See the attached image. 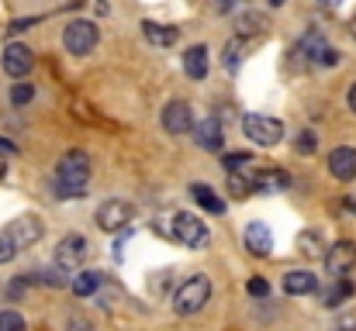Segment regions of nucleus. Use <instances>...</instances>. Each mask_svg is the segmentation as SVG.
<instances>
[{
	"label": "nucleus",
	"instance_id": "1",
	"mask_svg": "<svg viewBox=\"0 0 356 331\" xmlns=\"http://www.w3.org/2000/svg\"><path fill=\"white\" fill-rule=\"evenodd\" d=\"M87 180H90V155L80 152V148H73V152H66V155L59 159L52 190H56V197H63V201H76V197L87 194Z\"/></svg>",
	"mask_w": 356,
	"mask_h": 331
},
{
	"label": "nucleus",
	"instance_id": "2",
	"mask_svg": "<svg viewBox=\"0 0 356 331\" xmlns=\"http://www.w3.org/2000/svg\"><path fill=\"white\" fill-rule=\"evenodd\" d=\"M208 297H211V280L197 273V276L184 280L180 290L173 294V311L184 314V318H191V314H197V311L208 304Z\"/></svg>",
	"mask_w": 356,
	"mask_h": 331
},
{
	"label": "nucleus",
	"instance_id": "3",
	"mask_svg": "<svg viewBox=\"0 0 356 331\" xmlns=\"http://www.w3.org/2000/svg\"><path fill=\"white\" fill-rule=\"evenodd\" d=\"M173 238H177L180 245H187V248H208L211 231H208V224H204L201 218L180 211V214L173 218Z\"/></svg>",
	"mask_w": 356,
	"mask_h": 331
},
{
	"label": "nucleus",
	"instance_id": "4",
	"mask_svg": "<svg viewBox=\"0 0 356 331\" xmlns=\"http://www.w3.org/2000/svg\"><path fill=\"white\" fill-rule=\"evenodd\" d=\"M63 45L70 56H90L97 49V24L94 21H73L63 31Z\"/></svg>",
	"mask_w": 356,
	"mask_h": 331
},
{
	"label": "nucleus",
	"instance_id": "5",
	"mask_svg": "<svg viewBox=\"0 0 356 331\" xmlns=\"http://www.w3.org/2000/svg\"><path fill=\"white\" fill-rule=\"evenodd\" d=\"M242 131H245L256 145H263V148H270V145H277V142L284 138V124H280L277 117H263V114H249V117L242 121Z\"/></svg>",
	"mask_w": 356,
	"mask_h": 331
},
{
	"label": "nucleus",
	"instance_id": "6",
	"mask_svg": "<svg viewBox=\"0 0 356 331\" xmlns=\"http://www.w3.org/2000/svg\"><path fill=\"white\" fill-rule=\"evenodd\" d=\"M0 66H3V73H7V76L21 80V76H28V73H31V66H35V56H31V49H28V45H21V42H10V45H3Z\"/></svg>",
	"mask_w": 356,
	"mask_h": 331
},
{
	"label": "nucleus",
	"instance_id": "7",
	"mask_svg": "<svg viewBox=\"0 0 356 331\" xmlns=\"http://www.w3.org/2000/svg\"><path fill=\"white\" fill-rule=\"evenodd\" d=\"M42 231H45V228H42V221L35 218V214H24V218L10 221L3 235L10 238V245H14V248H28V245H35V241L42 238Z\"/></svg>",
	"mask_w": 356,
	"mask_h": 331
},
{
	"label": "nucleus",
	"instance_id": "8",
	"mask_svg": "<svg viewBox=\"0 0 356 331\" xmlns=\"http://www.w3.org/2000/svg\"><path fill=\"white\" fill-rule=\"evenodd\" d=\"M353 266H356L353 241H336V245H329V252H325V269H329V276L346 280V273H350Z\"/></svg>",
	"mask_w": 356,
	"mask_h": 331
},
{
	"label": "nucleus",
	"instance_id": "9",
	"mask_svg": "<svg viewBox=\"0 0 356 331\" xmlns=\"http://www.w3.org/2000/svg\"><path fill=\"white\" fill-rule=\"evenodd\" d=\"M131 218H135V207L128 201H108L97 207V224L104 231H121V228H128Z\"/></svg>",
	"mask_w": 356,
	"mask_h": 331
},
{
	"label": "nucleus",
	"instance_id": "10",
	"mask_svg": "<svg viewBox=\"0 0 356 331\" xmlns=\"http://www.w3.org/2000/svg\"><path fill=\"white\" fill-rule=\"evenodd\" d=\"M163 128H166L170 135H187V131H194V110H191V104L170 101V104L163 108Z\"/></svg>",
	"mask_w": 356,
	"mask_h": 331
},
{
	"label": "nucleus",
	"instance_id": "11",
	"mask_svg": "<svg viewBox=\"0 0 356 331\" xmlns=\"http://www.w3.org/2000/svg\"><path fill=\"white\" fill-rule=\"evenodd\" d=\"M194 142H197L201 148H208V152H218V148L225 145L222 121H218V117H204V121H197V124H194Z\"/></svg>",
	"mask_w": 356,
	"mask_h": 331
},
{
	"label": "nucleus",
	"instance_id": "12",
	"mask_svg": "<svg viewBox=\"0 0 356 331\" xmlns=\"http://www.w3.org/2000/svg\"><path fill=\"white\" fill-rule=\"evenodd\" d=\"M87 238H80V235H66L63 241H59V248H56V266H80L83 259H87Z\"/></svg>",
	"mask_w": 356,
	"mask_h": 331
},
{
	"label": "nucleus",
	"instance_id": "13",
	"mask_svg": "<svg viewBox=\"0 0 356 331\" xmlns=\"http://www.w3.org/2000/svg\"><path fill=\"white\" fill-rule=\"evenodd\" d=\"M329 173H332L336 180H343V183L356 180V148H350V145L332 148V155H329Z\"/></svg>",
	"mask_w": 356,
	"mask_h": 331
},
{
	"label": "nucleus",
	"instance_id": "14",
	"mask_svg": "<svg viewBox=\"0 0 356 331\" xmlns=\"http://www.w3.org/2000/svg\"><path fill=\"white\" fill-rule=\"evenodd\" d=\"M245 248H249L256 259L270 255V248H273V235H270V228H266L263 221H252V224L245 228Z\"/></svg>",
	"mask_w": 356,
	"mask_h": 331
},
{
	"label": "nucleus",
	"instance_id": "15",
	"mask_svg": "<svg viewBox=\"0 0 356 331\" xmlns=\"http://www.w3.org/2000/svg\"><path fill=\"white\" fill-rule=\"evenodd\" d=\"M284 290H287L291 297H308V294L318 290V276H315L312 269H291V273L284 276Z\"/></svg>",
	"mask_w": 356,
	"mask_h": 331
},
{
	"label": "nucleus",
	"instance_id": "16",
	"mask_svg": "<svg viewBox=\"0 0 356 331\" xmlns=\"http://www.w3.org/2000/svg\"><path fill=\"white\" fill-rule=\"evenodd\" d=\"M184 73L191 80H204L208 76V49L204 45H194L184 52Z\"/></svg>",
	"mask_w": 356,
	"mask_h": 331
},
{
	"label": "nucleus",
	"instance_id": "17",
	"mask_svg": "<svg viewBox=\"0 0 356 331\" xmlns=\"http://www.w3.org/2000/svg\"><path fill=\"white\" fill-rule=\"evenodd\" d=\"M252 183H256V190L277 194V190L291 187V176H287L284 169H259V173H252Z\"/></svg>",
	"mask_w": 356,
	"mask_h": 331
},
{
	"label": "nucleus",
	"instance_id": "18",
	"mask_svg": "<svg viewBox=\"0 0 356 331\" xmlns=\"http://www.w3.org/2000/svg\"><path fill=\"white\" fill-rule=\"evenodd\" d=\"M142 31H145V38L152 42V45H159V49H170L173 42H177V28H170V24H159V21H142Z\"/></svg>",
	"mask_w": 356,
	"mask_h": 331
},
{
	"label": "nucleus",
	"instance_id": "19",
	"mask_svg": "<svg viewBox=\"0 0 356 331\" xmlns=\"http://www.w3.org/2000/svg\"><path fill=\"white\" fill-rule=\"evenodd\" d=\"M191 197H194L197 207H204L208 214H222V211H225V201H222L208 183H194V187H191Z\"/></svg>",
	"mask_w": 356,
	"mask_h": 331
},
{
	"label": "nucleus",
	"instance_id": "20",
	"mask_svg": "<svg viewBox=\"0 0 356 331\" xmlns=\"http://www.w3.org/2000/svg\"><path fill=\"white\" fill-rule=\"evenodd\" d=\"M97 287H101V273H97V269H83V273H76L73 283H70V290H73L76 297H94Z\"/></svg>",
	"mask_w": 356,
	"mask_h": 331
},
{
	"label": "nucleus",
	"instance_id": "21",
	"mask_svg": "<svg viewBox=\"0 0 356 331\" xmlns=\"http://www.w3.org/2000/svg\"><path fill=\"white\" fill-rule=\"evenodd\" d=\"M353 290H356L353 280H336V287H329V290L322 294V304L336 311V307H343V304H346V300L353 297Z\"/></svg>",
	"mask_w": 356,
	"mask_h": 331
},
{
	"label": "nucleus",
	"instance_id": "22",
	"mask_svg": "<svg viewBox=\"0 0 356 331\" xmlns=\"http://www.w3.org/2000/svg\"><path fill=\"white\" fill-rule=\"evenodd\" d=\"M298 248H301V255H308V259H315V255L329 252V248H325V241H322V231H305V235L298 238Z\"/></svg>",
	"mask_w": 356,
	"mask_h": 331
},
{
	"label": "nucleus",
	"instance_id": "23",
	"mask_svg": "<svg viewBox=\"0 0 356 331\" xmlns=\"http://www.w3.org/2000/svg\"><path fill=\"white\" fill-rule=\"evenodd\" d=\"M238 28V38H249V35H259L263 28H266V17L263 14H256V10H249V14H242L236 21Z\"/></svg>",
	"mask_w": 356,
	"mask_h": 331
},
{
	"label": "nucleus",
	"instance_id": "24",
	"mask_svg": "<svg viewBox=\"0 0 356 331\" xmlns=\"http://www.w3.org/2000/svg\"><path fill=\"white\" fill-rule=\"evenodd\" d=\"M252 190H256L252 173H249V176H242V173H229V194H232V197H249Z\"/></svg>",
	"mask_w": 356,
	"mask_h": 331
},
{
	"label": "nucleus",
	"instance_id": "25",
	"mask_svg": "<svg viewBox=\"0 0 356 331\" xmlns=\"http://www.w3.org/2000/svg\"><path fill=\"white\" fill-rule=\"evenodd\" d=\"M242 49H245V38H232V42L225 45V66H229V69H238V62H242Z\"/></svg>",
	"mask_w": 356,
	"mask_h": 331
},
{
	"label": "nucleus",
	"instance_id": "26",
	"mask_svg": "<svg viewBox=\"0 0 356 331\" xmlns=\"http://www.w3.org/2000/svg\"><path fill=\"white\" fill-rule=\"evenodd\" d=\"M0 331H28V325L17 311H0Z\"/></svg>",
	"mask_w": 356,
	"mask_h": 331
},
{
	"label": "nucleus",
	"instance_id": "27",
	"mask_svg": "<svg viewBox=\"0 0 356 331\" xmlns=\"http://www.w3.org/2000/svg\"><path fill=\"white\" fill-rule=\"evenodd\" d=\"M31 97H35V87H31V83H17V87L10 90V104H14V108L31 104Z\"/></svg>",
	"mask_w": 356,
	"mask_h": 331
},
{
	"label": "nucleus",
	"instance_id": "28",
	"mask_svg": "<svg viewBox=\"0 0 356 331\" xmlns=\"http://www.w3.org/2000/svg\"><path fill=\"white\" fill-rule=\"evenodd\" d=\"M222 166H225L229 173H238L242 166H252V155H249V152H229V155L222 159Z\"/></svg>",
	"mask_w": 356,
	"mask_h": 331
},
{
	"label": "nucleus",
	"instance_id": "29",
	"mask_svg": "<svg viewBox=\"0 0 356 331\" xmlns=\"http://www.w3.org/2000/svg\"><path fill=\"white\" fill-rule=\"evenodd\" d=\"M294 145H298V152H301V155H312V152L318 148V142H315V135H312V131H301Z\"/></svg>",
	"mask_w": 356,
	"mask_h": 331
},
{
	"label": "nucleus",
	"instance_id": "30",
	"mask_svg": "<svg viewBox=\"0 0 356 331\" xmlns=\"http://www.w3.org/2000/svg\"><path fill=\"white\" fill-rule=\"evenodd\" d=\"M245 290H249V297H266V294H270V283L256 276V280H249V283H245Z\"/></svg>",
	"mask_w": 356,
	"mask_h": 331
},
{
	"label": "nucleus",
	"instance_id": "31",
	"mask_svg": "<svg viewBox=\"0 0 356 331\" xmlns=\"http://www.w3.org/2000/svg\"><path fill=\"white\" fill-rule=\"evenodd\" d=\"M14 255H17V248H14V245H10V238L0 231V262H10Z\"/></svg>",
	"mask_w": 356,
	"mask_h": 331
},
{
	"label": "nucleus",
	"instance_id": "32",
	"mask_svg": "<svg viewBox=\"0 0 356 331\" xmlns=\"http://www.w3.org/2000/svg\"><path fill=\"white\" fill-rule=\"evenodd\" d=\"M336 62H339V52H336V49H325V52L315 59V66H336Z\"/></svg>",
	"mask_w": 356,
	"mask_h": 331
},
{
	"label": "nucleus",
	"instance_id": "33",
	"mask_svg": "<svg viewBox=\"0 0 356 331\" xmlns=\"http://www.w3.org/2000/svg\"><path fill=\"white\" fill-rule=\"evenodd\" d=\"M66 331H94V325H90L87 318H80V314H76V318H70V325H66Z\"/></svg>",
	"mask_w": 356,
	"mask_h": 331
},
{
	"label": "nucleus",
	"instance_id": "34",
	"mask_svg": "<svg viewBox=\"0 0 356 331\" xmlns=\"http://www.w3.org/2000/svg\"><path fill=\"white\" fill-rule=\"evenodd\" d=\"M336 331H356V314H346L336 321Z\"/></svg>",
	"mask_w": 356,
	"mask_h": 331
},
{
	"label": "nucleus",
	"instance_id": "35",
	"mask_svg": "<svg viewBox=\"0 0 356 331\" xmlns=\"http://www.w3.org/2000/svg\"><path fill=\"white\" fill-rule=\"evenodd\" d=\"M346 101H350V110H353V114H356V83H353V87H350V97H346Z\"/></svg>",
	"mask_w": 356,
	"mask_h": 331
},
{
	"label": "nucleus",
	"instance_id": "36",
	"mask_svg": "<svg viewBox=\"0 0 356 331\" xmlns=\"http://www.w3.org/2000/svg\"><path fill=\"white\" fill-rule=\"evenodd\" d=\"M350 31H353V38H356V14L350 17Z\"/></svg>",
	"mask_w": 356,
	"mask_h": 331
},
{
	"label": "nucleus",
	"instance_id": "37",
	"mask_svg": "<svg viewBox=\"0 0 356 331\" xmlns=\"http://www.w3.org/2000/svg\"><path fill=\"white\" fill-rule=\"evenodd\" d=\"M3 169H7V162H3V155H0V176H3Z\"/></svg>",
	"mask_w": 356,
	"mask_h": 331
}]
</instances>
